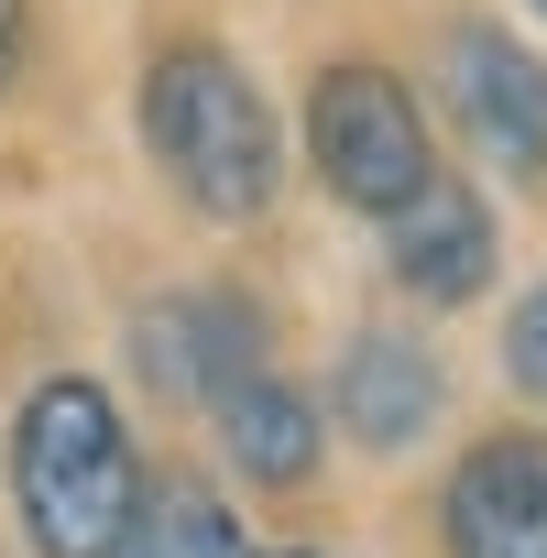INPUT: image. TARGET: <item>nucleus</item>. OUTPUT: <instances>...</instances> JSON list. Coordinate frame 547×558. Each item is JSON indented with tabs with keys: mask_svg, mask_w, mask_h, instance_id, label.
Here are the masks:
<instances>
[{
	"mask_svg": "<svg viewBox=\"0 0 547 558\" xmlns=\"http://www.w3.org/2000/svg\"><path fill=\"white\" fill-rule=\"evenodd\" d=\"M12 504H23L34 558H121L132 547L154 493H143L121 405L88 373H56V384L23 395V416H12Z\"/></svg>",
	"mask_w": 547,
	"mask_h": 558,
	"instance_id": "f257e3e1",
	"label": "nucleus"
},
{
	"mask_svg": "<svg viewBox=\"0 0 547 558\" xmlns=\"http://www.w3.org/2000/svg\"><path fill=\"white\" fill-rule=\"evenodd\" d=\"M143 143H154L165 186H175L197 219H219V230L263 219V208H274V175H285L263 88H252L219 45H165V56L143 66Z\"/></svg>",
	"mask_w": 547,
	"mask_h": 558,
	"instance_id": "f03ea898",
	"label": "nucleus"
},
{
	"mask_svg": "<svg viewBox=\"0 0 547 558\" xmlns=\"http://www.w3.org/2000/svg\"><path fill=\"white\" fill-rule=\"evenodd\" d=\"M307 154H318L329 197L362 208V219H394L405 197L438 186L427 110H416V88H405L394 66H329V77L307 88Z\"/></svg>",
	"mask_w": 547,
	"mask_h": 558,
	"instance_id": "7ed1b4c3",
	"label": "nucleus"
},
{
	"mask_svg": "<svg viewBox=\"0 0 547 558\" xmlns=\"http://www.w3.org/2000/svg\"><path fill=\"white\" fill-rule=\"evenodd\" d=\"M132 362L165 405H219L263 373V307L241 286H186V296L132 318Z\"/></svg>",
	"mask_w": 547,
	"mask_h": 558,
	"instance_id": "20e7f679",
	"label": "nucleus"
},
{
	"mask_svg": "<svg viewBox=\"0 0 547 558\" xmlns=\"http://www.w3.org/2000/svg\"><path fill=\"white\" fill-rule=\"evenodd\" d=\"M449 110H460V132L503 175H536L547 165V66L514 34H493V23H460L449 34Z\"/></svg>",
	"mask_w": 547,
	"mask_h": 558,
	"instance_id": "39448f33",
	"label": "nucleus"
},
{
	"mask_svg": "<svg viewBox=\"0 0 547 558\" xmlns=\"http://www.w3.org/2000/svg\"><path fill=\"white\" fill-rule=\"evenodd\" d=\"M449 558H547V438L503 427L449 471Z\"/></svg>",
	"mask_w": 547,
	"mask_h": 558,
	"instance_id": "423d86ee",
	"label": "nucleus"
},
{
	"mask_svg": "<svg viewBox=\"0 0 547 558\" xmlns=\"http://www.w3.org/2000/svg\"><path fill=\"white\" fill-rule=\"evenodd\" d=\"M384 252H394V286L405 296H427V307H471L482 286H493V208L471 197V186H427V197H405L394 219H384Z\"/></svg>",
	"mask_w": 547,
	"mask_h": 558,
	"instance_id": "0eeeda50",
	"label": "nucleus"
},
{
	"mask_svg": "<svg viewBox=\"0 0 547 558\" xmlns=\"http://www.w3.org/2000/svg\"><path fill=\"white\" fill-rule=\"evenodd\" d=\"M427 416H438V362H427V340L362 329V340L340 351V427H351L362 449H416Z\"/></svg>",
	"mask_w": 547,
	"mask_h": 558,
	"instance_id": "6e6552de",
	"label": "nucleus"
},
{
	"mask_svg": "<svg viewBox=\"0 0 547 558\" xmlns=\"http://www.w3.org/2000/svg\"><path fill=\"white\" fill-rule=\"evenodd\" d=\"M219 449L252 471V482H274V493H296L307 471H318V405L296 395V384H274V373H252L241 395H219Z\"/></svg>",
	"mask_w": 547,
	"mask_h": 558,
	"instance_id": "1a4fd4ad",
	"label": "nucleus"
},
{
	"mask_svg": "<svg viewBox=\"0 0 547 558\" xmlns=\"http://www.w3.org/2000/svg\"><path fill=\"white\" fill-rule=\"evenodd\" d=\"M121 558H241V525H230V504H219V493L175 482L165 504H143V525H132V547H121Z\"/></svg>",
	"mask_w": 547,
	"mask_h": 558,
	"instance_id": "9d476101",
	"label": "nucleus"
},
{
	"mask_svg": "<svg viewBox=\"0 0 547 558\" xmlns=\"http://www.w3.org/2000/svg\"><path fill=\"white\" fill-rule=\"evenodd\" d=\"M503 373H514V395L547 405V286L514 296V318H503Z\"/></svg>",
	"mask_w": 547,
	"mask_h": 558,
	"instance_id": "9b49d317",
	"label": "nucleus"
},
{
	"mask_svg": "<svg viewBox=\"0 0 547 558\" xmlns=\"http://www.w3.org/2000/svg\"><path fill=\"white\" fill-rule=\"evenodd\" d=\"M12 66H23V0H0V88H12Z\"/></svg>",
	"mask_w": 547,
	"mask_h": 558,
	"instance_id": "f8f14e48",
	"label": "nucleus"
},
{
	"mask_svg": "<svg viewBox=\"0 0 547 558\" xmlns=\"http://www.w3.org/2000/svg\"><path fill=\"white\" fill-rule=\"evenodd\" d=\"M285 558H329V547H285Z\"/></svg>",
	"mask_w": 547,
	"mask_h": 558,
	"instance_id": "ddd939ff",
	"label": "nucleus"
},
{
	"mask_svg": "<svg viewBox=\"0 0 547 558\" xmlns=\"http://www.w3.org/2000/svg\"><path fill=\"white\" fill-rule=\"evenodd\" d=\"M525 12H536V23H547V0H525Z\"/></svg>",
	"mask_w": 547,
	"mask_h": 558,
	"instance_id": "4468645a",
	"label": "nucleus"
}]
</instances>
